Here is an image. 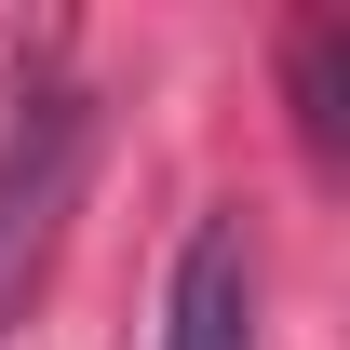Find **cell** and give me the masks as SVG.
I'll use <instances>...</instances> for the list:
<instances>
[{"label": "cell", "mask_w": 350, "mask_h": 350, "mask_svg": "<svg viewBox=\"0 0 350 350\" xmlns=\"http://www.w3.org/2000/svg\"><path fill=\"white\" fill-rule=\"evenodd\" d=\"M162 350H256V229H243V216H202V229H189L175 297H162Z\"/></svg>", "instance_id": "6da1fadb"}, {"label": "cell", "mask_w": 350, "mask_h": 350, "mask_svg": "<svg viewBox=\"0 0 350 350\" xmlns=\"http://www.w3.org/2000/svg\"><path fill=\"white\" fill-rule=\"evenodd\" d=\"M54 189H68V108H41V135H14V162H0V310L27 297V269H41Z\"/></svg>", "instance_id": "7a4b0ae2"}]
</instances>
